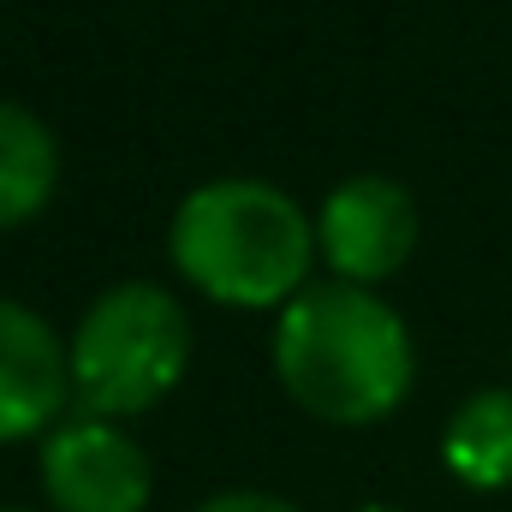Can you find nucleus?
Here are the masks:
<instances>
[{
    "mask_svg": "<svg viewBox=\"0 0 512 512\" xmlns=\"http://www.w3.org/2000/svg\"><path fill=\"white\" fill-rule=\"evenodd\" d=\"M173 268L233 310L292 304L316 262V221L268 179H209L167 221Z\"/></svg>",
    "mask_w": 512,
    "mask_h": 512,
    "instance_id": "f03ea898",
    "label": "nucleus"
},
{
    "mask_svg": "<svg viewBox=\"0 0 512 512\" xmlns=\"http://www.w3.org/2000/svg\"><path fill=\"white\" fill-rule=\"evenodd\" d=\"M60 185V143L24 102L0 96V233L48 209Z\"/></svg>",
    "mask_w": 512,
    "mask_h": 512,
    "instance_id": "0eeeda50",
    "label": "nucleus"
},
{
    "mask_svg": "<svg viewBox=\"0 0 512 512\" xmlns=\"http://www.w3.org/2000/svg\"><path fill=\"white\" fill-rule=\"evenodd\" d=\"M191 358V322L155 280H120L96 292L72 328V399L84 417H137L167 399Z\"/></svg>",
    "mask_w": 512,
    "mask_h": 512,
    "instance_id": "7ed1b4c3",
    "label": "nucleus"
},
{
    "mask_svg": "<svg viewBox=\"0 0 512 512\" xmlns=\"http://www.w3.org/2000/svg\"><path fill=\"white\" fill-rule=\"evenodd\" d=\"M417 245V203L387 173H352L316 209V251L328 256L334 280L376 286L405 268Z\"/></svg>",
    "mask_w": 512,
    "mask_h": 512,
    "instance_id": "39448f33",
    "label": "nucleus"
},
{
    "mask_svg": "<svg viewBox=\"0 0 512 512\" xmlns=\"http://www.w3.org/2000/svg\"><path fill=\"white\" fill-rule=\"evenodd\" d=\"M72 346L18 298L0 292V441L48 435L66 423Z\"/></svg>",
    "mask_w": 512,
    "mask_h": 512,
    "instance_id": "423d86ee",
    "label": "nucleus"
},
{
    "mask_svg": "<svg viewBox=\"0 0 512 512\" xmlns=\"http://www.w3.org/2000/svg\"><path fill=\"white\" fill-rule=\"evenodd\" d=\"M274 376L322 423H376L411 393V328L370 286L310 280L274 322Z\"/></svg>",
    "mask_w": 512,
    "mask_h": 512,
    "instance_id": "f257e3e1",
    "label": "nucleus"
},
{
    "mask_svg": "<svg viewBox=\"0 0 512 512\" xmlns=\"http://www.w3.org/2000/svg\"><path fill=\"white\" fill-rule=\"evenodd\" d=\"M441 465L465 489H507L512 483V387H477L459 399L441 435Z\"/></svg>",
    "mask_w": 512,
    "mask_h": 512,
    "instance_id": "6e6552de",
    "label": "nucleus"
},
{
    "mask_svg": "<svg viewBox=\"0 0 512 512\" xmlns=\"http://www.w3.org/2000/svg\"><path fill=\"white\" fill-rule=\"evenodd\" d=\"M42 489L54 512H143L155 465L120 423L78 411L42 435Z\"/></svg>",
    "mask_w": 512,
    "mask_h": 512,
    "instance_id": "20e7f679",
    "label": "nucleus"
},
{
    "mask_svg": "<svg viewBox=\"0 0 512 512\" xmlns=\"http://www.w3.org/2000/svg\"><path fill=\"white\" fill-rule=\"evenodd\" d=\"M191 512H304V507H292L286 495H262V489H227V495H209Z\"/></svg>",
    "mask_w": 512,
    "mask_h": 512,
    "instance_id": "1a4fd4ad",
    "label": "nucleus"
},
{
    "mask_svg": "<svg viewBox=\"0 0 512 512\" xmlns=\"http://www.w3.org/2000/svg\"><path fill=\"white\" fill-rule=\"evenodd\" d=\"M0 512H36V507H0Z\"/></svg>",
    "mask_w": 512,
    "mask_h": 512,
    "instance_id": "9b49d317",
    "label": "nucleus"
},
{
    "mask_svg": "<svg viewBox=\"0 0 512 512\" xmlns=\"http://www.w3.org/2000/svg\"><path fill=\"white\" fill-rule=\"evenodd\" d=\"M358 512H399V507H358Z\"/></svg>",
    "mask_w": 512,
    "mask_h": 512,
    "instance_id": "9d476101",
    "label": "nucleus"
}]
</instances>
